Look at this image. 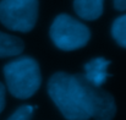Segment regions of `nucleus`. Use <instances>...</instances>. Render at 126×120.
Segmentation results:
<instances>
[{
  "instance_id": "0eeeda50",
  "label": "nucleus",
  "mask_w": 126,
  "mask_h": 120,
  "mask_svg": "<svg viewBox=\"0 0 126 120\" xmlns=\"http://www.w3.org/2000/svg\"><path fill=\"white\" fill-rule=\"evenodd\" d=\"M103 4L104 0H75L74 9L81 18L93 21L102 16Z\"/></svg>"
},
{
  "instance_id": "6e6552de",
  "label": "nucleus",
  "mask_w": 126,
  "mask_h": 120,
  "mask_svg": "<svg viewBox=\"0 0 126 120\" xmlns=\"http://www.w3.org/2000/svg\"><path fill=\"white\" fill-rule=\"evenodd\" d=\"M25 44L21 38L0 32V58H10L20 55L23 51Z\"/></svg>"
},
{
  "instance_id": "9b49d317",
  "label": "nucleus",
  "mask_w": 126,
  "mask_h": 120,
  "mask_svg": "<svg viewBox=\"0 0 126 120\" xmlns=\"http://www.w3.org/2000/svg\"><path fill=\"white\" fill-rule=\"evenodd\" d=\"M4 107H5V87L0 82V113L2 112Z\"/></svg>"
},
{
  "instance_id": "1a4fd4ad",
  "label": "nucleus",
  "mask_w": 126,
  "mask_h": 120,
  "mask_svg": "<svg viewBox=\"0 0 126 120\" xmlns=\"http://www.w3.org/2000/svg\"><path fill=\"white\" fill-rule=\"evenodd\" d=\"M111 36L119 45L126 48V15L118 17L113 22Z\"/></svg>"
},
{
  "instance_id": "f03ea898",
  "label": "nucleus",
  "mask_w": 126,
  "mask_h": 120,
  "mask_svg": "<svg viewBox=\"0 0 126 120\" xmlns=\"http://www.w3.org/2000/svg\"><path fill=\"white\" fill-rule=\"evenodd\" d=\"M4 76L7 89L18 99L31 98L39 89L42 82L39 65L30 56H22L6 64Z\"/></svg>"
},
{
  "instance_id": "39448f33",
  "label": "nucleus",
  "mask_w": 126,
  "mask_h": 120,
  "mask_svg": "<svg viewBox=\"0 0 126 120\" xmlns=\"http://www.w3.org/2000/svg\"><path fill=\"white\" fill-rule=\"evenodd\" d=\"M76 79L82 91L84 105L91 118L94 120H113L116 114L114 97L100 87L91 83L83 74H76Z\"/></svg>"
},
{
  "instance_id": "f8f14e48",
  "label": "nucleus",
  "mask_w": 126,
  "mask_h": 120,
  "mask_svg": "<svg viewBox=\"0 0 126 120\" xmlns=\"http://www.w3.org/2000/svg\"><path fill=\"white\" fill-rule=\"evenodd\" d=\"M114 7L119 11L126 10V0H114Z\"/></svg>"
},
{
  "instance_id": "7ed1b4c3",
  "label": "nucleus",
  "mask_w": 126,
  "mask_h": 120,
  "mask_svg": "<svg viewBox=\"0 0 126 120\" xmlns=\"http://www.w3.org/2000/svg\"><path fill=\"white\" fill-rule=\"evenodd\" d=\"M50 38L55 47L70 51L83 48L91 38L89 28L70 15L61 14L50 26Z\"/></svg>"
},
{
  "instance_id": "f257e3e1",
  "label": "nucleus",
  "mask_w": 126,
  "mask_h": 120,
  "mask_svg": "<svg viewBox=\"0 0 126 120\" xmlns=\"http://www.w3.org/2000/svg\"><path fill=\"white\" fill-rule=\"evenodd\" d=\"M48 93L67 120H89L81 87L75 75L56 72L48 82Z\"/></svg>"
},
{
  "instance_id": "423d86ee",
  "label": "nucleus",
  "mask_w": 126,
  "mask_h": 120,
  "mask_svg": "<svg viewBox=\"0 0 126 120\" xmlns=\"http://www.w3.org/2000/svg\"><path fill=\"white\" fill-rule=\"evenodd\" d=\"M110 65V61L104 58H95L89 60L84 65V77L91 83L100 87L105 83L107 77L110 76L108 74V66Z\"/></svg>"
},
{
  "instance_id": "9d476101",
  "label": "nucleus",
  "mask_w": 126,
  "mask_h": 120,
  "mask_svg": "<svg viewBox=\"0 0 126 120\" xmlns=\"http://www.w3.org/2000/svg\"><path fill=\"white\" fill-rule=\"evenodd\" d=\"M32 115H33V107L22 105L17 110H15L7 120H31Z\"/></svg>"
},
{
  "instance_id": "20e7f679",
  "label": "nucleus",
  "mask_w": 126,
  "mask_h": 120,
  "mask_svg": "<svg viewBox=\"0 0 126 120\" xmlns=\"http://www.w3.org/2000/svg\"><path fill=\"white\" fill-rule=\"evenodd\" d=\"M38 18V0H1L0 22L16 32H30Z\"/></svg>"
}]
</instances>
